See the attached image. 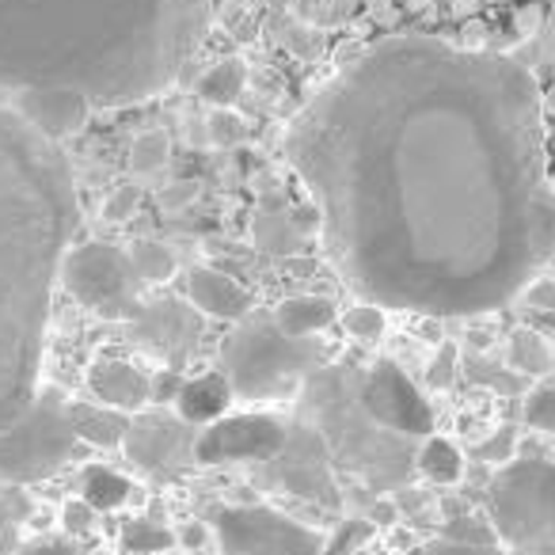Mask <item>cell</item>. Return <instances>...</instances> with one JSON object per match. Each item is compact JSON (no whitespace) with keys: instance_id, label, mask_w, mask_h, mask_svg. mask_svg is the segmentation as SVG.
<instances>
[{"instance_id":"obj_34","label":"cell","mask_w":555,"mask_h":555,"mask_svg":"<svg viewBox=\"0 0 555 555\" xmlns=\"http://www.w3.org/2000/svg\"><path fill=\"white\" fill-rule=\"evenodd\" d=\"M532 54H537V69L555 65V9H552V16L540 24V31L532 35Z\"/></svg>"},{"instance_id":"obj_14","label":"cell","mask_w":555,"mask_h":555,"mask_svg":"<svg viewBox=\"0 0 555 555\" xmlns=\"http://www.w3.org/2000/svg\"><path fill=\"white\" fill-rule=\"evenodd\" d=\"M186 301L209 320H224V324H240L255 312V294L236 282L232 274L217 267H194L186 274Z\"/></svg>"},{"instance_id":"obj_13","label":"cell","mask_w":555,"mask_h":555,"mask_svg":"<svg viewBox=\"0 0 555 555\" xmlns=\"http://www.w3.org/2000/svg\"><path fill=\"white\" fill-rule=\"evenodd\" d=\"M9 107L16 111L31 130H39L42 138L57 141V145L77 138L95 111L92 103H88V95L77 92V88H27Z\"/></svg>"},{"instance_id":"obj_19","label":"cell","mask_w":555,"mask_h":555,"mask_svg":"<svg viewBox=\"0 0 555 555\" xmlns=\"http://www.w3.org/2000/svg\"><path fill=\"white\" fill-rule=\"evenodd\" d=\"M415 472L434 487H453L464 479V453L449 438L430 434V438H423V446L415 453Z\"/></svg>"},{"instance_id":"obj_30","label":"cell","mask_w":555,"mask_h":555,"mask_svg":"<svg viewBox=\"0 0 555 555\" xmlns=\"http://www.w3.org/2000/svg\"><path fill=\"white\" fill-rule=\"evenodd\" d=\"M456 380V347L453 343H441L438 354H434L430 370H426V385L430 388H449Z\"/></svg>"},{"instance_id":"obj_3","label":"cell","mask_w":555,"mask_h":555,"mask_svg":"<svg viewBox=\"0 0 555 555\" xmlns=\"http://www.w3.org/2000/svg\"><path fill=\"white\" fill-rule=\"evenodd\" d=\"M77 224L69 156L0 103V430L42 388L54 289Z\"/></svg>"},{"instance_id":"obj_31","label":"cell","mask_w":555,"mask_h":555,"mask_svg":"<svg viewBox=\"0 0 555 555\" xmlns=\"http://www.w3.org/2000/svg\"><path fill=\"white\" fill-rule=\"evenodd\" d=\"M138 206H141L138 186H118L107 198V206H103V217H107V221H130V217L138 214Z\"/></svg>"},{"instance_id":"obj_18","label":"cell","mask_w":555,"mask_h":555,"mask_svg":"<svg viewBox=\"0 0 555 555\" xmlns=\"http://www.w3.org/2000/svg\"><path fill=\"white\" fill-rule=\"evenodd\" d=\"M69 415H73L77 438L95 449H118L133 423V415H126V411H118V408H107V403H73Z\"/></svg>"},{"instance_id":"obj_39","label":"cell","mask_w":555,"mask_h":555,"mask_svg":"<svg viewBox=\"0 0 555 555\" xmlns=\"http://www.w3.org/2000/svg\"><path fill=\"white\" fill-rule=\"evenodd\" d=\"M544 111H555V85L544 92Z\"/></svg>"},{"instance_id":"obj_7","label":"cell","mask_w":555,"mask_h":555,"mask_svg":"<svg viewBox=\"0 0 555 555\" xmlns=\"http://www.w3.org/2000/svg\"><path fill=\"white\" fill-rule=\"evenodd\" d=\"M69 408L73 403L62 388L42 385L31 408L9 430H0V483H42L73 461L80 438L73 430Z\"/></svg>"},{"instance_id":"obj_16","label":"cell","mask_w":555,"mask_h":555,"mask_svg":"<svg viewBox=\"0 0 555 555\" xmlns=\"http://www.w3.org/2000/svg\"><path fill=\"white\" fill-rule=\"evenodd\" d=\"M232 400H236V392H232L224 373H202V377L186 380V385L176 392V411L183 423H191L202 430V426L229 415Z\"/></svg>"},{"instance_id":"obj_22","label":"cell","mask_w":555,"mask_h":555,"mask_svg":"<svg viewBox=\"0 0 555 555\" xmlns=\"http://www.w3.org/2000/svg\"><path fill=\"white\" fill-rule=\"evenodd\" d=\"M506 362H509V370L521 373V377H544V373H552L555 354L540 332H532V327H514L506 343Z\"/></svg>"},{"instance_id":"obj_2","label":"cell","mask_w":555,"mask_h":555,"mask_svg":"<svg viewBox=\"0 0 555 555\" xmlns=\"http://www.w3.org/2000/svg\"><path fill=\"white\" fill-rule=\"evenodd\" d=\"M214 0H0V103L77 88L95 111L164 95L198 57Z\"/></svg>"},{"instance_id":"obj_15","label":"cell","mask_w":555,"mask_h":555,"mask_svg":"<svg viewBox=\"0 0 555 555\" xmlns=\"http://www.w3.org/2000/svg\"><path fill=\"white\" fill-rule=\"evenodd\" d=\"M88 388H92L95 403H107V408H118L126 415H138L153 400V380L133 362H122V358L95 362L92 373H88Z\"/></svg>"},{"instance_id":"obj_38","label":"cell","mask_w":555,"mask_h":555,"mask_svg":"<svg viewBox=\"0 0 555 555\" xmlns=\"http://www.w3.org/2000/svg\"><path fill=\"white\" fill-rule=\"evenodd\" d=\"M176 537H179V547H183V552H198V547L209 540V529L202 521H186Z\"/></svg>"},{"instance_id":"obj_40","label":"cell","mask_w":555,"mask_h":555,"mask_svg":"<svg viewBox=\"0 0 555 555\" xmlns=\"http://www.w3.org/2000/svg\"><path fill=\"white\" fill-rule=\"evenodd\" d=\"M176 555H194V552H183V547H179V552Z\"/></svg>"},{"instance_id":"obj_32","label":"cell","mask_w":555,"mask_h":555,"mask_svg":"<svg viewBox=\"0 0 555 555\" xmlns=\"http://www.w3.org/2000/svg\"><path fill=\"white\" fill-rule=\"evenodd\" d=\"M95 514H100V509H92L85 499L65 502V509H62L65 532H73V537H80V532H92L95 529Z\"/></svg>"},{"instance_id":"obj_35","label":"cell","mask_w":555,"mask_h":555,"mask_svg":"<svg viewBox=\"0 0 555 555\" xmlns=\"http://www.w3.org/2000/svg\"><path fill=\"white\" fill-rule=\"evenodd\" d=\"M521 297L532 312H555V282L552 278H537V282H529Z\"/></svg>"},{"instance_id":"obj_4","label":"cell","mask_w":555,"mask_h":555,"mask_svg":"<svg viewBox=\"0 0 555 555\" xmlns=\"http://www.w3.org/2000/svg\"><path fill=\"white\" fill-rule=\"evenodd\" d=\"M301 392L317 434L365 483L392 491L415 472L418 449H411V438H400L365 415L358 400V373H350L347 365H320Z\"/></svg>"},{"instance_id":"obj_11","label":"cell","mask_w":555,"mask_h":555,"mask_svg":"<svg viewBox=\"0 0 555 555\" xmlns=\"http://www.w3.org/2000/svg\"><path fill=\"white\" fill-rule=\"evenodd\" d=\"M358 400H362L365 415L385 430L400 434V438L423 441L434 434V408L418 385L400 370L396 362H373L365 373H358Z\"/></svg>"},{"instance_id":"obj_24","label":"cell","mask_w":555,"mask_h":555,"mask_svg":"<svg viewBox=\"0 0 555 555\" xmlns=\"http://www.w3.org/2000/svg\"><path fill=\"white\" fill-rule=\"evenodd\" d=\"M122 552L126 555H164L171 547H179V537L168 529V525L153 521V517H133V521L122 525Z\"/></svg>"},{"instance_id":"obj_5","label":"cell","mask_w":555,"mask_h":555,"mask_svg":"<svg viewBox=\"0 0 555 555\" xmlns=\"http://www.w3.org/2000/svg\"><path fill=\"white\" fill-rule=\"evenodd\" d=\"M317 339H289L270 317H247L221 339V373L240 400H289L320 370Z\"/></svg>"},{"instance_id":"obj_28","label":"cell","mask_w":555,"mask_h":555,"mask_svg":"<svg viewBox=\"0 0 555 555\" xmlns=\"http://www.w3.org/2000/svg\"><path fill=\"white\" fill-rule=\"evenodd\" d=\"M247 138V122L236 115V111H214L209 115V141H214L217 149H232L240 145V141Z\"/></svg>"},{"instance_id":"obj_25","label":"cell","mask_w":555,"mask_h":555,"mask_svg":"<svg viewBox=\"0 0 555 555\" xmlns=\"http://www.w3.org/2000/svg\"><path fill=\"white\" fill-rule=\"evenodd\" d=\"M339 324L354 343H380L388 332V309H380L373 301H354L339 317Z\"/></svg>"},{"instance_id":"obj_33","label":"cell","mask_w":555,"mask_h":555,"mask_svg":"<svg viewBox=\"0 0 555 555\" xmlns=\"http://www.w3.org/2000/svg\"><path fill=\"white\" fill-rule=\"evenodd\" d=\"M418 555H506L499 552V544H468V540H438V544L423 547Z\"/></svg>"},{"instance_id":"obj_6","label":"cell","mask_w":555,"mask_h":555,"mask_svg":"<svg viewBox=\"0 0 555 555\" xmlns=\"http://www.w3.org/2000/svg\"><path fill=\"white\" fill-rule=\"evenodd\" d=\"M494 537L521 555H555V461H509L487 491Z\"/></svg>"},{"instance_id":"obj_37","label":"cell","mask_w":555,"mask_h":555,"mask_svg":"<svg viewBox=\"0 0 555 555\" xmlns=\"http://www.w3.org/2000/svg\"><path fill=\"white\" fill-rule=\"evenodd\" d=\"M194 198H198V186H194V183H171L168 191H160V206L164 209L191 206Z\"/></svg>"},{"instance_id":"obj_17","label":"cell","mask_w":555,"mask_h":555,"mask_svg":"<svg viewBox=\"0 0 555 555\" xmlns=\"http://www.w3.org/2000/svg\"><path fill=\"white\" fill-rule=\"evenodd\" d=\"M270 320H274L289 339H317V335H324L327 327L335 324V305L317 294H294V297H286V301H278Z\"/></svg>"},{"instance_id":"obj_26","label":"cell","mask_w":555,"mask_h":555,"mask_svg":"<svg viewBox=\"0 0 555 555\" xmlns=\"http://www.w3.org/2000/svg\"><path fill=\"white\" fill-rule=\"evenodd\" d=\"M171 156V138L164 130H145L133 138L130 145V171L133 176H156L168 168Z\"/></svg>"},{"instance_id":"obj_23","label":"cell","mask_w":555,"mask_h":555,"mask_svg":"<svg viewBox=\"0 0 555 555\" xmlns=\"http://www.w3.org/2000/svg\"><path fill=\"white\" fill-rule=\"evenodd\" d=\"M130 259H133V267H138V278L145 282V286H164V282H171L179 270L176 251H171L168 244H160V240H149V236L133 240Z\"/></svg>"},{"instance_id":"obj_29","label":"cell","mask_w":555,"mask_h":555,"mask_svg":"<svg viewBox=\"0 0 555 555\" xmlns=\"http://www.w3.org/2000/svg\"><path fill=\"white\" fill-rule=\"evenodd\" d=\"M517 434L509 430V426H502V430H494L491 438L483 441V446L476 449V456L479 461H487V464H509V461H517Z\"/></svg>"},{"instance_id":"obj_9","label":"cell","mask_w":555,"mask_h":555,"mask_svg":"<svg viewBox=\"0 0 555 555\" xmlns=\"http://www.w3.org/2000/svg\"><path fill=\"white\" fill-rule=\"evenodd\" d=\"M214 537L221 555H324L327 547L320 529L259 502L217 509Z\"/></svg>"},{"instance_id":"obj_36","label":"cell","mask_w":555,"mask_h":555,"mask_svg":"<svg viewBox=\"0 0 555 555\" xmlns=\"http://www.w3.org/2000/svg\"><path fill=\"white\" fill-rule=\"evenodd\" d=\"M16 555H85V552L73 547L69 540H35V544L16 547Z\"/></svg>"},{"instance_id":"obj_8","label":"cell","mask_w":555,"mask_h":555,"mask_svg":"<svg viewBox=\"0 0 555 555\" xmlns=\"http://www.w3.org/2000/svg\"><path fill=\"white\" fill-rule=\"evenodd\" d=\"M62 289L77 305L103 320H141V289L138 267L130 259V247H118L111 240H88L73 244L62 262Z\"/></svg>"},{"instance_id":"obj_27","label":"cell","mask_w":555,"mask_h":555,"mask_svg":"<svg viewBox=\"0 0 555 555\" xmlns=\"http://www.w3.org/2000/svg\"><path fill=\"white\" fill-rule=\"evenodd\" d=\"M525 426L540 434H555V385H540L525 400Z\"/></svg>"},{"instance_id":"obj_10","label":"cell","mask_w":555,"mask_h":555,"mask_svg":"<svg viewBox=\"0 0 555 555\" xmlns=\"http://www.w3.org/2000/svg\"><path fill=\"white\" fill-rule=\"evenodd\" d=\"M289 446V426L267 411H244V415H224L217 423L202 426L194 438V464L224 468V464L244 461H274Z\"/></svg>"},{"instance_id":"obj_20","label":"cell","mask_w":555,"mask_h":555,"mask_svg":"<svg viewBox=\"0 0 555 555\" xmlns=\"http://www.w3.org/2000/svg\"><path fill=\"white\" fill-rule=\"evenodd\" d=\"M247 88V65L240 57H224V62L209 65L198 80V100L214 111H229L240 103Z\"/></svg>"},{"instance_id":"obj_1","label":"cell","mask_w":555,"mask_h":555,"mask_svg":"<svg viewBox=\"0 0 555 555\" xmlns=\"http://www.w3.org/2000/svg\"><path fill=\"white\" fill-rule=\"evenodd\" d=\"M282 149L358 301L483 317L555 251L544 92L509 50L370 42L305 100Z\"/></svg>"},{"instance_id":"obj_21","label":"cell","mask_w":555,"mask_h":555,"mask_svg":"<svg viewBox=\"0 0 555 555\" xmlns=\"http://www.w3.org/2000/svg\"><path fill=\"white\" fill-rule=\"evenodd\" d=\"M80 499L92 509H100V514H107V509H122L126 502L133 499V483L122 472L92 464V468H85V476H80Z\"/></svg>"},{"instance_id":"obj_12","label":"cell","mask_w":555,"mask_h":555,"mask_svg":"<svg viewBox=\"0 0 555 555\" xmlns=\"http://www.w3.org/2000/svg\"><path fill=\"white\" fill-rule=\"evenodd\" d=\"M194 430L191 423L179 418V411H138L130 423V434H126L122 449L141 472L149 476H179L186 464H194Z\"/></svg>"}]
</instances>
